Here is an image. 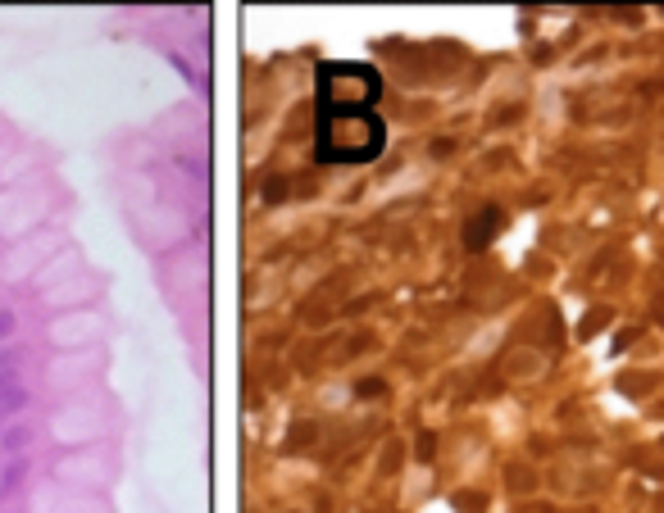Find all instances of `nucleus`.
Here are the masks:
<instances>
[{"instance_id": "obj_1", "label": "nucleus", "mask_w": 664, "mask_h": 513, "mask_svg": "<svg viewBox=\"0 0 664 513\" xmlns=\"http://www.w3.org/2000/svg\"><path fill=\"white\" fill-rule=\"evenodd\" d=\"M387 146V128L373 109H323L318 105V159L368 164Z\"/></svg>"}, {"instance_id": "obj_2", "label": "nucleus", "mask_w": 664, "mask_h": 513, "mask_svg": "<svg viewBox=\"0 0 664 513\" xmlns=\"http://www.w3.org/2000/svg\"><path fill=\"white\" fill-rule=\"evenodd\" d=\"M383 78L368 64H323L318 68V105L323 109H373Z\"/></svg>"}, {"instance_id": "obj_3", "label": "nucleus", "mask_w": 664, "mask_h": 513, "mask_svg": "<svg viewBox=\"0 0 664 513\" xmlns=\"http://www.w3.org/2000/svg\"><path fill=\"white\" fill-rule=\"evenodd\" d=\"M500 232V209L491 205V209H483L473 223H469V232H464V241H469V250H483V245H491V236Z\"/></svg>"}, {"instance_id": "obj_4", "label": "nucleus", "mask_w": 664, "mask_h": 513, "mask_svg": "<svg viewBox=\"0 0 664 513\" xmlns=\"http://www.w3.org/2000/svg\"><path fill=\"white\" fill-rule=\"evenodd\" d=\"M619 391L633 395V400L650 395V391H655V372H623V377H619Z\"/></svg>"}, {"instance_id": "obj_5", "label": "nucleus", "mask_w": 664, "mask_h": 513, "mask_svg": "<svg viewBox=\"0 0 664 513\" xmlns=\"http://www.w3.org/2000/svg\"><path fill=\"white\" fill-rule=\"evenodd\" d=\"M605 322H610V309H592V314L583 318V327H578V332H583V336H596Z\"/></svg>"}, {"instance_id": "obj_6", "label": "nucleus", "mask_w": 664, "mask_h": 513, "mask_svg": "<svg viewBox=\"0 0 664 513\" xmlns=\"http://www.w3.org/2000/svg\"><path fill=\"white\" fill-rule=\"evenodd\" d=\"M460 509L464 513H478V509H483V495H460Z\"/></svg>"}, {"instance_id": "obj_7", "label": "nucleus", "mask_w": 664, "mask_h": 513, "mask_svg": "<svg viewBox=\"0 0 664 513\" xmlns=\"http://www.w3.org/2000/svg\"><path fill=\"white\" fill-rule=\"evenodd\" d=\"M637 336H642V332H619V341H614V350H628V345L637 341Z\"/></svg>"}, {"instance_id": "obj_8", "label": "nucleus", "mask_w": 664, "mask_h": 513, "mask_svg": "<svg viewBox=\"0 0 664 513\" xmlns=\"http://www.w3.org/2000/svg\"><path fill=\"white\" fill-rule=\"evenodd\" d=\"M660 322H664V295H660Z\"/></svg>"}]
</instances>
